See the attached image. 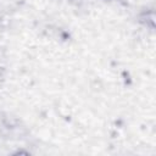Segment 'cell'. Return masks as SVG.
<instances>
[{"instance_id": "6da1fadb", "label": "cell", "mask_w": 156, "mask_h": 156, "mask_svg": "<svg viewBox=\"0 0 156 156\" xmlns=\"http://www.w3.org/2000/svg\"><path fill=\"white\" fill-rule=\"evenodd\" d=\"M136 21L140 26L149 30H155L156 28V12L154 9H145L138 13Z\"/></svg>"}, {"instance_id": "7a4b0ae2", "label": "cell", "mask_w": 156, "mask_h": 156, "mask_svg": "<svg viewBox=\"0 0 156 156\" xmlns=\"http://www.w3.org/2000/svg\"><path fill=\"white\" fill-rule=\"evenodd\" d=\"M4 78H5V68L0 65V84H1V82L4 80Z\"/></svg>"}]
</instances>
